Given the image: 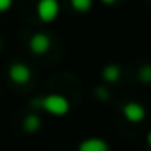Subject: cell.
Segmentation results:
<instances>
[{
  "mask_svg": "<svg viewBox=\"0 0 151 151\" xmlns=\"http://www.w3.org/2000/svg\"><path fill=\"white\" fill-rule=\"evenodd\" d=\"M96 96H98L100 100H107V98H109V91H107L105 87H98V89H96Z\"/></svg>",
  "mask_w": 151,
  "mask_h": 151,
  "instance_id": "obj_12",
  "label": "cell"
},
{
  "mask_svg": "<svg viewBox=\"0 0 151 151\" xmlns=\"http://www.w3.org/2000/svg\"><path fill=\"white\" fill-rule=\"evenodd\" d=\"M36 13H37V18L45 23H50L53 22L59 13H60V6L57 0H39L37 2V7H36Z\"/></svg>",
  "mask_w": 151,
  "mask_h": 151,
  "instance_id": "obj_2",
  "label": "cell"
},
{
  "mask_svg": "<svg viewBox=\"0 0 151 151\" xmlns=\"http://www.w3.org/2000/svg\"><path fill=\"white\" fill-rule=\"evenodd\" d=\"M9 78L14 82V84H27L30 80V69L22 64V62H16L9 68Z\"/></svg>",
  "mask_w": 151,
  "mask_h": 151,
  "instance_id": "obj_4",
  "label": "cell"
},
{
  "mask_svg": "<svg viewBox=\"0 0 151 151\" xmlns=\"http://www.w3.org/2000/svg\"><path fill=\"white\" fill-rule=\"evenodd\" d=\"M32 105L43 109L45 112H50L52 116H66L69 110V101L60 94H48V96L32 100Z\"/></svg>",
  "mask_w": 151,
  "mask_h": 151,
  "instance_id": "obj_1",
  "label": "cell"
},
{
  "mask_svg": "<svg viewBox=\"0 0 151 151\" xmlns=\"http://www.w3.org/2000/svg\"><path fill=\"white\" fill-rule=\"evenodd\" d=\"M30 50L34 53H46L50 50V37L46 34H34L30 37Z\"/></svg>",
  "mask_w": 151,
  "mask_h": 151,
  "instance_id": "obj_6",
  "label": "cell"
},
{
  "mask_svg": "<svg viewBox=\"0 0 151 151\" xmlns=\"http://www.w3.org/2000/svg\"><path fill=\"white\" fill-rule=\"evenodd\" d=\"M139 80L146 82V84H151V64H144L139 69Z\"/></svg>",
  "mask_w": 151,
  "mask_h": 151,
  "instance_id": "obj_10",
  "label": "cell"
},
{
  "mask_svg": "<svg viewBox=\"0 0 151 151\" xmlns=\"http://www.w3.org/2000/svg\"><path fill=\"white\" fill-rule=\"evenodd\" d=\"M101 77H103L105 82H117L119 77H121V68L117 64H109V66L103 68Z\"/></svg>",
  "mask_w": 151,
  "mask_h": 151,
  "instance_id": "obj_7",
  "label": "cell"
},
{
  "mask_svg": "<svg viewBox=\"0 0 151 151\" xmlns=\"http://www.w3.org/2000/svg\"><path fill=\"white\" fill-rule=\"evenodd\" d=\"M23 128H25L27 133H36V132L41 128V119H39V116H36V114L27 116L25 121H23Z\"/></svg>",
  "mask_w": 151,
  "mask_h": 151,
  "instance_id": "obj_8",
  "label": "cell"
},
{
  "mask_svg": "<svg viewBox=\"0 0 151 151\" xmlns=\"http://www.w3.org/2000/svg\"><path fill=\"white\" fill-rule=\"evenodd\" d=\"M11 6H13V0H0V13L9 11Z\"/></svg>",
  "mask_w": 151,
  "mask_h": 151,
  "instance_id": "obj_11",
  "label": "cell"
},
{
  "mask_svg": "<svg viewBox=\"0 0 151 151\" xmlns=\"http://www.w3.org/2000/svg\"><path fill=\"white\" fill-rule=\"evenodd\" d=\"M146 142H147V146L151 147V130H149V133H147V137H146Z\"/></svg>",
  "mask_w": 151,
  "mask_h": 151,
  "instance_id": "obj_14",
  "label": "cell"
},
{
  "mask_svg": "<svg viewBox=\"0 0 151 151\" xmlns=\"http://www.w3.org/2000/svg\"><path fill=\"white\" fill-rule=\"evenodd\" d=\"M77 151H109V144L103 140V139H98V137H91V139H86L78 144V149Z\"/></svg>",
  "mask_w": 151,
  "mask_h": 151,
  "instance_id": "obj_5",
  "label": "cell"
},
{
  "mask_svg": "<svg viewBox=\"0 0 151 151\" xmlns=\"http://www.w3.org/2000/svg\"><path fill=\"white\" fill-rule=\"evenodd\" d=\"M71 6L75 11H78V13H86L91 9L93 6V0H71Z\"/></svg>",
  "mask_w": 151,
  "mask_h": 151,
  "instance_id": "obj_9",
  "label": "cell"
},
{
  "mask_svg": "<svg viewBox=\"0 0 151 151\" xmlns=\"http://www.w3.org/2000/svg\"><path fill=\"white\" fill-rule=\"evenodd\" d=\"M101 2H103L105 6H114V4L117 2V0H101Z\"/></svg>",
  "mask_w": 151,
  "mask_h": 151,
  "instance_id": "obj_13",
  "label": "cell"
},
{
  "mask_svg": "<svg viewBox=\"0 0 151 151\" xmlns=\"http://www.w3.org/2000/svg\"><path fill=\"white\" fill-rule=\"evenodd\" d=\"M123 116L130 123H140L146 117V109L137 101H130V103L123 105Z\"/></svg>",
  "mask_w": 151,
  "mask_h": 151,
  "instance_id": "obj_3",
  "label": "cell"
}]
</instances>
